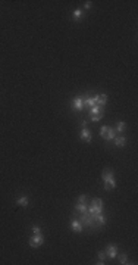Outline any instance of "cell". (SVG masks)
I'll use <instances>...</instances> for the list:
<instances>
[{
  "instance_id": "2",
  "label": "cell",
  "mask_w": 138,
  "mask_h": 265,
  "mask_svg": "<svg viewBox=\"0 0 138 265\" xmlns=\"http://www.w3.org/2000/svg\"><path fill=\"white\" fill-rule=\"evenodd\" d=\"M88 214L91 215H98V214H103V200L100 197H96L91 200V205L88 208Z\"/></svg>"
},
{
  "instance_id": "18",
  "label": "cell",
  "mask_w": 138,
  "mask_h": 265,
  "mask_svg": "<svg viewBox=\"0 0 138 265\" xmlns=\"http://www.w3.org/2000/svg\"><path fill=\"white\" fill-rule=\"evenodd\" d=\"M102 118H103V115H93V117H91V121H93V122H98Z\"/></svg>"
},
{
  "instance_id": "19",
  "label": "cell",
  "mask_w": 138,
  "mask_h": 265,
  "mask_svg": "<svg viewBox=\"0 0 138 265\" xmlns=\"http://www.w3.org/2000/svg\"><path fill=\"white\" fill-rule=\"evenodd\" d=\"M32 233L34 234H40L41 233V228L38 227V225H32Z\"/></svg>"
},
{
  "instance_id": "13",
  "label": "cell",
  "mask_w": 138,
  "mask_h": 265,
  "mask_svg": "<svg viewBox=\"0 0 138 265\" xmlns=\"http://www.w3.org/2000/svg\"><path fill=\"white\" fill-rule=\"evenodd\" d=\"M87 211H88V208H87V205L85 203H77L75 205V212H77V214H84V212H87Z\"/></svg>"
},
{
  "instance_id": "16",
  "label": "cell",
  "mask_w": 138,
  "mask_h": 265,
  "mask_svg": "<svg viewBox=\"0 0 138 265\" xmlns=\"http://www.w3.org/2000/svg\"><path fill=\"white\" fill-rule=\"evenodd\" d=\"M16 203H18L19 206H24V208H27V206H28V197H27V196L19 197L18 200H16Z\"/></svg>"
},
{
  "instance_id": "10",
  "label": "cell",
  "mask_w": 138,
  "mask_h": 265,
  "mask_svg": "<svg viewBox=\"0 0 138 265\" xmlns=\"http://www.w3.org/2000/svg\"><path fill=\"white\" fill-rule=\"evenodd\" d=\"M90 115H104V111H103V106L94 105L93 108H90Z\"/></svg>"
},
{
  "instance_id": "15",
  "label": "cell",
  "mask_w": 138,
  "mask_h": 265,
  "mask_svg": "<svg viewBox=\"0 0 138 265\" xmlns=\"http://www.w3.org/2000/svg\"><path fill=\"white\" fill-rule=\"evenodd\" d=\"M125 128H126V124L123 122V121H118L115 131H116V133H123V131H125Z\"/></svg>"
},
{
  "instance_id": "8",
  "label": "cell",
  "mask_w": 138,
  "mask_h": 265,
  "mask_svg": "<svg viewBox=\"0 0 138 265\" xmlns=\"http://www.w3.org/2000/svg\"><path fill=\"white\" fill-rule=\"evenodd\" d=\"M72 106L77 112L82 111V108H84V106H82V97H81V96H77V97L72 100Z\"/></svg>"
},
{
  "instance_id": "9",
  "label": "cell",
  "mask_w": 138,
  "mask_h": 265,
  "mask_svg": "<svg viewBox=\"0 0 138 265\" xmlns=\"http://www.w3.org/2000/svg\"><path fill=\"white\" fill-rule=\"evenodd\" d=\"M71 228H72L75 233H81L84 227H82V224L79 222V220H72V221H71Z\"/></svg>"
},
{
  "instance_id": "6",
  "label": "cell",
  "mask_w": 138,
  "mask_h": 265,
  "mask_svg": "<svg viewBox=\"0 0 138 265\" xmlns=\"http://www.w3.org/2000/svg\"><path fill=\"white\" fill-rule=\"evenodd\" d=\"M106 255L109 256V259H115L118 256V246L113 245V243L107 245V247H106Z\"/></svg>"
},
{
  "instance_id": "17",
  "label": "cell",
  "mask_w": 138,
  "mask_h": 265,
  "mask_svg": "<svg viewBox=\"0 0 138 265\" xmlns=\"http://www.w3.org/2000/svg\"><path fill=\"white\" fill-rule=\"evenodd\" d=\"M119 262H120L122 265L129 264V262H128V256H126L125 253H122V255H119Z\"/></svg>"
},
{
  "instance_id": "14",
  "label": "cell",
  "mask_w": 138,
  "mask_h": 265,
  "mask_svg": "<svg viewBox=\"0 0 138 265\" xmlns=\"http://www.w3.org/2000/svg\"><path fill=\"white\" fill-rule=\"evenodd\" d=\"M126 143V137L123 136H119V137H115V144L118 146V147H123Z\"/></svg>"
},
{
  "instance_id": "1",
  "label": "cell",
  "mask_w": 138,
  "mask_h": 265,
  "mask_svg": "<svg viewBox=\"0 0 138 265\" xmlns=\"http://www.w3.org/2000/svg\"><path fill=\"white\" fill-rule=\"evenodd\" d=\"M102 178L104 183V190H113L116 189V181H115V173L109 168H104L102 173Z\"/></svg>"
},
{
  "instance_id": "20",
  "label": "cell",
  "mask_w": 138,
  "mask_h": 265,
  "mask_svg": "<svg viewBox=\"0 0 138 265\" xmlns=\"http://www.w3.org/2000/svg\"><path fill=\"white\" fill-rule=\"evenodd\" d=\"M78 202L79 203H85V202H87V196H85V194H81V196L78 197Z\"/></svg>"
},
{
  "instance_id": "11",
  "label": "cell",
  "mask_w": 138,
  "mask_h": 265,
  "mask_svg": "<svg viewBox=\"0 0 138 265\" xmlns=\"http://www.w3.org/2000/svg\"><path fill=\"white\" fill-rule=\"evenodd\" d=\"M72 19L73 21H77V22L82 21V19H84V12H82V9H75L73 13H72Z\"/></svg>"
},
{
  "instance_id": "22",
  "label": "cell",
  "mask_w": 138,
  "mask_h": 265,
  "mask_svg": "<svg viewBox=\"0 0 138 265\" xmlns=\"http://www.w3.org/2000/svg\"><path fill=\"white\" fill-rule=\"evenodd\" d=\"M84 7H85V9H90V7H91V2H85Z\"/></svg>"
},
{
  "instance_id": "12",
  "label": "cell",
  "mask_w": 138,
  "mask_h": 265,
  "mask_svg": "<svg viewBox=\"0 0 138 265\" xmlns=\"http://www.w3.org/2000/svg\"><path fill=\"white\" fill-rule=\"evenodd\" d=\"M107 94H97V105L98 106H104L107 103Z\"/></svg>"
},
{
  "instance_id": "7",
  "label": "cell",
  "mask_w": 138,
  "mask_h": 265,
  "mask_svg": "<svg viewBox=\"0 0 138 265\" xmlns=\"http://www.w3.org/2000/svg\"><path fill=\"white\" fill-rule=\"evenodd\" d=\"M79 139L85 143H90L91 142V131L90 130H87V128H82L81 130V133H79Z\"/></svg>"
},
{
  "instance_id": "4",
  "label": "cell",
  "mask_w": 138,
  "mask_h": 265,
  "mask_svg": "<svg viewBox=\"0 0 138 265\" xmlns=\"http://www.w3.org/2000/svg\"><path fill=\"white\" fill-rule=\"evenodd\" d=\"M94 105H97V94H90L87 93L84 97H82V106L84 108H93Z\"/></svg>"
},
{
  "instance_id": "21",
  "label": "cell",
  "mask_w": 138,
  "mask_h": 265,
  "mask_svg": "<svg viewBox=\"0 0 138 265\" xmlns=\"http://www.w3.org/2000/svg\"><path fill=\"white\" fill-rule=\"evenodd\" d=\"M98 261H104V258H106V252H98Z\"/></svg>"
},
{
  "instance_id": "3",
  "label": "cell",
  "mask_w": 138,
  "mask_h": 265,
  "mask_svg": "<svg viewBox=\"0 0 138 265\" xmlns=\"http://www.w3.org/2000/svg\"><path fill=\"white\" fill-rule=\"evenodd\" d=\"M100 137L104 139L106 142H110V140H113L116 137V131H115V128L109 127V125H103L100 128Z\"/></svg>"
},
{
  "instance_id": "23",
  "label": "cell",
  "mask_w": 138,
  "mask_h": 265,
  "mask_svg": "<svg viewBox=\"0 0 138 265\" xmlns=\"http://www.w3.org/2000/svg\"><path fill=\"white\" fill-rule=\"evenodd\" d=\"M81 125H82V128H87V121H82V122H81Z\"/></svg>"
},
{
  "instance_id": "5",
  "label": "cell",
  "mask_w": 138,
  "mask_h": 265,
  "mask_svg": "<svg viewBox=\"0 0 138 265\" xmlns=\"http://www.w3.org/2000/svg\"><path fill=\"white\" fill-rule=\"evenodd\" d=\"M43 243H44V237H43L41 233H40V234H34L30 239V246L31 247H38V246H41Z\"/></svg>"
}]
</instances>
